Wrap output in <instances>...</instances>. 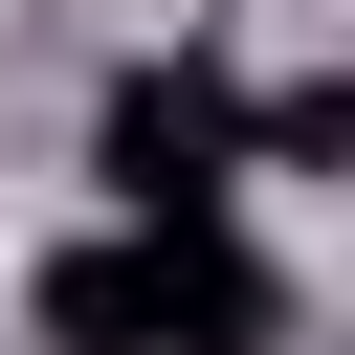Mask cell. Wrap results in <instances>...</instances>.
Listing matches in <instances>:
<instances>
[{
	"instance_id": "cell-1",
	"label": "cell",
	"mask_w": 355,
	"mask_h": 355,
	"mask_svg": "<svg viewBox=\"0 0 355 355\" xmlns=\"http://www.w3.org/2000/svg\"><path fill=\"white\" fill-rule=\"evenodd\" d=\"M44 355H288V266L244 244V200H200V222H89V244H44Z\"/></svg>"
},
{
	"instance_id": "cell-2",
	"label": "cell",
	"mask_w": 355,
	"mask_h": 355,
	"mask_svg": "<svg viewBox=\"0 0 355 355\" xmlns=\"http://www.w3.org/2000/svg\"><path fill=\"white\" fill-rule=\"evenodd\" d=\"M89 178H111V222H200V200H244V89H222L200 44L111 67V89H89Z\"/></svg>"
}]
</instances>
